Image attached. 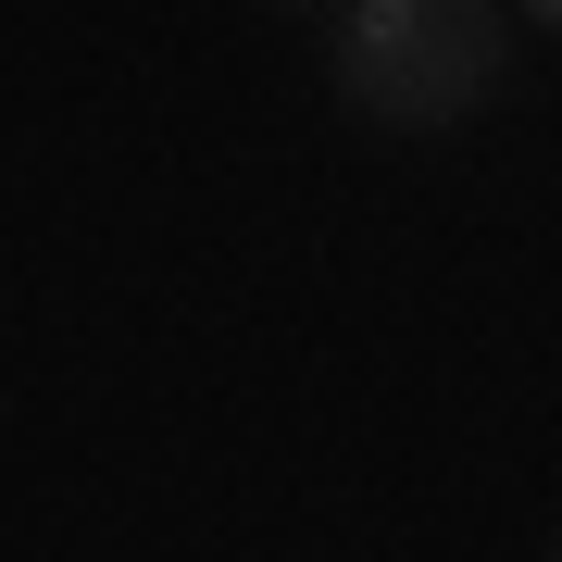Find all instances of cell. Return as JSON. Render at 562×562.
<instances>
[{
	"instance_id": "obj_2",
	"label": "cell",
	"mask_w": 562,
	"mask_h": 562,
	"mask_svg": "<svg viewBox=\"0 0 562 562\" xmlns=\"http://www.w3.org/2000/svg\"><path fill=\"white\" fill-rule=\"evenodd\" d=\"M550 562H562V550H550Z\"/></svg>"
},
{
	"instance_id": "obj_1",
	"label": "cell",
	"mask_w": 562,
	"mask_h": 562,
	"mask_svg": "<svg viewBox=\"0 0 562 562\" xmlns=\"http://www.w3.org/2000/svg\"><path fill=\"white\" fill-rule=\"evenodd\" d=\"M325 76L350 113L438 138L501 88V13H462V0H350L325 13Z\"/></svg>"
}]
</instances>
